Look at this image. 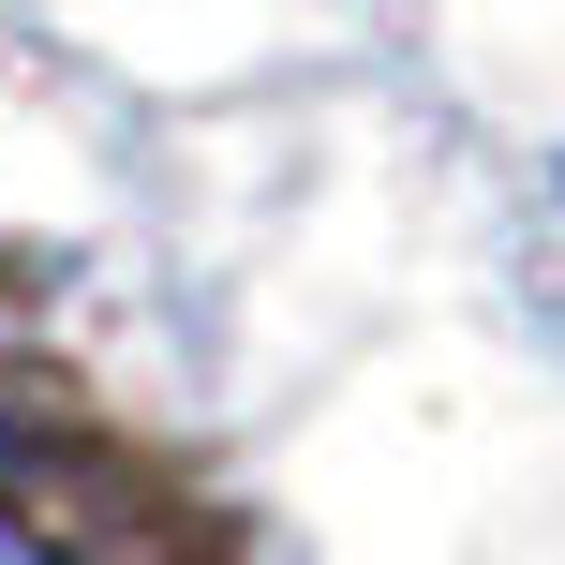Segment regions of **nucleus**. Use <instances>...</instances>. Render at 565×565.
<instances>
[{
	"label": "nucleus",
	"mask_w": 565,
	"mask_h": 565,
	"mask_svg": "<svg viewBox=\"0 0 565 565\" xmlns=\"http://www.w3.org/2000/svg\"><path fill=\"white\" fill-rule=\"evenodd\" d=\"M0 565H15V551H0Z\"/></svg>",
	"instance_id": "1"
}]
</instances>
